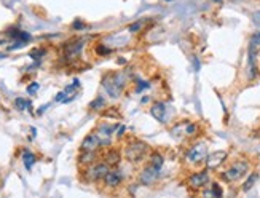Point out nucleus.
Wrapping results in <instances>:
<instances>
[{"label":"nucleus","instance_id":"obj_24","mask_svg":"<svg viewBox=\"0 0 260 198\" xmlns=\"http://www.w3.org/2000/svg\"><path fill=\"white\" fill-rule=\"evenodd\" d=\"M43 54H45V51H43V50H32V51H31V58L32 59H40Z\"/></svg>","mask_w":260,"mask_h":198},{"label":"nucleus","instance_id":"obj_22","mask_svg":"<svg viewBox=\"0 0 260 198\" xmlns=\"http://www.w3.org/2000/svg\"><path fill=\"white\" fill-rule=\"evenodd\" d=\"M142 27H144V23H142V21H137V23H134V24L129 26L128 29H129V32L136 34V32H139V31L142 29Z\"/></svg>","mask_w":260,"mask_h":198},{"label":"nucleus","instance_id":"obj_9","mask_svg":"<svg viewBox=\"0 0 260 198\" xmlns=\"http://www.w3.org/2000/svg\"><path fill=\"white\" fill-rule=\"evenodd\" d=\"M160 171H161V169H158L154 165L147 163L146 166H144L142 171H141V174H139V182L142 184V186H147V187L152 186V184H155L156 179L160 178Z\"/></svg>","mask_w":260,"mask_h":198},{"label":"nucleus","instance_id":"obj_13","mask_svg":"<svg viewBox=\"0 0 260 198\" xmlns=\"http://www.w3.org/2000/svg\"><path fill=\"white\" fill-rule=\"evenodd\" d=\"M103 87L107 91V95H110L112 98H118L121 95V91H123L120 88V85H118V82H117V79H115L113 74H105L104 75Z\"/></svg>","mask_w":260,"mask_h":198},{"label":"nucleus","instance_id":"obj_21","mask_svg":"<svg viewBox=\"0 0 260 198\" xmlns=\"http://www.w3.org/2000/svg\"><path fill=\"white\" fill-rule=\"evenodd\" d=\"M96 53H98L99 56L110 54V53H112V48H107V47H104L103 44H101V45H98V47H96Z\"/></svg>","mask_w":260,"mask_h":198},{"label":"nucleus","instance_id":"obj_16","mask_svg":"<svg viewBox=\"0 0 260 198\" xmlns=\"http://www.w3.org/2000/svg\"><path fill=\"white\" fill-rule=\"evenodd\" d=\"M21 160H23L24 168L31 171L32 166L35 165V161H37V157H35V155H34L31 150H24V152H23V157H21Z\"/></svg>","mask_w":260,"mask_h":198},{"label":"nucleus","instance_id":"obj_15","mask_svg":"<svg viewBox=\"0 0 260 198\" xmlns=\"http://www.w3.org/2000/svg\"><path fill=\"white\" fill-rule=\"evenodd\" d=\"M166 104L161 102V101H156L152 104V107H150V115L154 117L155 120H158L160 123H164V120H166Z\"/></svg>","mask_w":260,"mask_h":198},{"label":"nucleus","instance_id":"obj_3","mask_svg":"<svg viewBox=\"0 0 260 198\" xmlns=\"http://www.w3.org/2000/svg\"><path fill=\"white\" fill-rule=\"evenodd\" d=\"M109 166H107L103 160H98V161H95L93 165H90V166H86L85 169H83V176H82V181H85V182H88V184H98V182H101L104 179V176H105V173L109 171Z\"/></svg>","mask_w":260,"mask_h":198},{"label":"nucleus","instance_id":"obj_17","mask_svg":"<svg viewBox=\"0 0 260 198\" xmlns=\"http://www.w3.org/2000/svg\"><path fill=\"white\" fill-rule=\"evenodd\" d=\"M257 179H259V174L257 173H252L249 178H248V181L244 182V186H243V190L244 192H249V190L254 187V184L257 182Z\"/></svg>","mask_w":260,"mask_h":198},{"label":"nucleus","instance_id":"obj_26","mask_svg":"<svg viewBox=\"0 0 260 198\" xmlns=\"http://www.w3.org/2000/svg\"><path fill=\"white\" fill-rule=\"evenodd\" d=\"M125 131H126V128L125 126H120V130H118V133H117V138H123V134H125Z\"/></svg>","mask_w":260,"mask_h":198},{"label":"nucleus","instance_id":"obj_20","mask_svg":"<svg viewBox=\"0 0 260 198\" xmlns=\"http://www.w3.org/2000/svg\"><path fill=\"white\" fill-rule=\"evenodd\" d=\"M105 105V101H104V98H101V96H98L95 101H93L91 104H90V109L91 110H96V107H104Z\"/></svg>","mask_w":260,"mask_h":198},{"label":"nucleus","instance_id":"obj_5","mask_svg":"<svg viewBox=\"0 0 260 198\" xmlns=\"http://www.w3.org/2000/svg\"><path fill=\"white\" fill-rule=\"evenodd\" d=\"M211 182V176H209V169H201V171H195L189 176L187 179V186L192 189L193 192H200L205 187H208V184Z\"/></svg>","mask_w":260,"mask_h":198},{"label":"nucleus","instance_id":"obj_11","mask_svg":"<svg viewBox=\"0 0 260 198\" xmlns=\"http://www.w3.org/2000/svg\"><path fill=\"white\" fill-rule=\"evenodd\" d=\"M80 150L82 152H101L103 150V144H101L98 133H90L88 136L82 141Z\"/></svg>","mask_w":260,"mask_h":198},{"label":"nucleus","instance_id":"obj_1","mask_svg":"<svg viewBox=\"0 0 260 198\" xmlns=\"http://www.w3.org/2000/svg\"><path fill=\"white\" fill-rule=\"evenodd\" d=\"M149 153H150V146L136 138H129L123 147L125 160L133 165H137V163H141V161H144L149 157Z\"/></svg>","mask_w":260,"mask_h":198},{"label":"nucleus","instance_id":"obj_27","mask_svg":"<svg viewBox=\"0 0 260 198\" xmlns=\"http://www.w3.org/2000/svg\"><path fill=\"white\" fill-rule=\"evenodd\" d=\"M48 109V105H43V107H40V110H39V114H43V112H45Z\"/></svg>","mask_w":260,"mask_h":198},{"label":"nucleus","instance_id":"obj_25","mask_svg":"<svg viewBox=\"0 0 260 198\" xmlns=\"http://www.w3.org/2000/svg\"><path fill=\"white\" fill-rule=\"evenodd\" d=\"M144 88H149V83L147 82H139V85L136 87V91L139 93V91H142Z\"/></svg>","mask_w":260,"mask_h":198},{"label":"nucleus","instance_id":"obj_6","mask_svg":"<svg viewBox=\"0 0 260 198\" xmlns=\"http://www.w3.org/2000/svg\"><path fill=\"white\" fill-rule=\"evenodd\" d=\"M123 181H125L123 171L118 168H110L109 171L105 173L103 184L107 190H115V189H120L121 186H123Z\"/></svg>","mask_w":260,"mask_h":198},{"label":"nucleus","instance_id":"obj_4","mask_svg":"<svg viewBox=\"0 0 260 198\" xmlns=\"http://www.w3.org/2000/svg\"><path fill=\"white\" fill-rule=\"evenodd\" d=\"M208 157V146L206 143H197L193 144L189 150L185 152V163H189L192 166H198L201 163H205V160Z\"/></svg>","mask_w":260,"mask_h":198},{"label":"nucleus","instance_id":"obj_8","mask_svg":"<svg viewBox=\"0 0 260 198\" xmlns=\"http://www.w3.org/2000/svg\"><path fill=\"white\" fill-rule=\"evenodd\" d=\"M121 150L120 148H115V147H104L103 150H101V160L104 161V163L109 166V168H117L121 161Z\"/></svg>","mask_w":260,"mask_h":198},{"label":"nucleus","instance_id":"obj_14","mask_svg":"<svg viewBox=\"0 0 260 198\" xmlns=\"http://www.w3.org/2000/svg\"><path fill=\"white\" fill-rule=\"evenodd\" d=\"M98 160H101V152H82L80 150V153H78V166L80 168L90 166Z\"/></svg>","mask_w":260,"mask_h":198},{"label":"nucleus","instance_id":"obj_18","mask_svg":"<svg viewBox=\"0 0 260 198\" xmlns=\"http://www.w3.org/2000/svg\"><path fill=\"white\" fill-rule=\"evenodd\" d=\"M14 105H16V109L18 110H27V109H31V101H27V99L24 98H18L16 101H14Z\"/></svg>","mask_w":260,"mask_h":198},{"label":"nucleus","instance_id":"obj_7","mask_svg":"<svg viewBox=\"0 0 260 198\" xmlns=\"http://www.w3.org/2000/svg\"><path fill=\"white\" fill-rule=\"evenodd\" d=\"M198 133V125L193 123V122H189V120H185V122H180L177 123L174 128L171 130V134L172 138L176 139H182V138H192L195 134Z\"/></svg>","mask_w":260,"mask_h":198},{"label":"nucleus","instance_id":"obj_19","mask_svg":"<svg viewBox=\"0 0 260 198\" xmlns=\"http://www.w3.org/2000/svg\"><path fill=\"white\" fill-rule=\"evenodd\" d=\"M205 195H212V197H222V189L217 186V184H212L211 186V190H206L203 192Z\"/></svg>","mask_w":260,"mask_h":198},{"label":"nucleus","instance_id":"obj_10","mask_svg":"<svg viewBox=\"0 0 260 198\" xmlns=\"http://www.w3.org/2000/svg\"><path fill=\"white\" fill-rule=\"evenodd\" d=\"M83 47H85V39L70 40V42H67L66 45H64V56H66L67 59L74 61V59L78 58V56H80Z\"/></svg>","mask_w":260,"mask_h":198},{"label":"nucleus","instance_id":"obj_23","mask_svg":"<svg viewBox=\"0 0 260 198\" xmlns=\"http://www.w3.org/2000/svg\"><path fill=\"white\" fill-rule=\"evenodd\" d=\"M39 88H40V85H39L37 82H32V83L27 87V93H29V95H35V93L39 91Z\"/></svg>","mask_w":260,"mask_h":198},{"label":"nucleus","instance_id":"obj_12","mask_svg":"<svg viewBox=\"0 0 260 198\" xmlns=\"http://www.w3.org/2000/svg\"><path fill=\"white\" fill-rule=\"evenodd\" d=\"M228 157V153L225 150H217V152H212L211 155H208L205 163H206V168L209 169V171H214V169L220 168L223 163H225V160Z\"/></svg>","mask_w":260,"mask_h":198},{"label":"nucleus","instance_id":"obj_2","mask_svg":"<svg viewBox=\"0 0 260 198\" xmlns=\"http://www.w3.org/2000/svg\"><path fill=\"white\" fill-rule=\"evenodd\" d=\"M248 173H249V161L248 160H236L220 174V178L227 184H235L238 181H241Z\"/></svg>","mask_w":260,"mask_h":198}]
</instances>
